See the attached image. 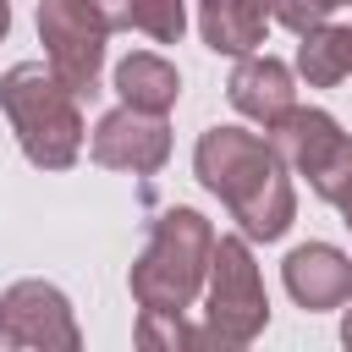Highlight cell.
<instances>
[{"label":"cell","mask_w":352,"mask_h":352,"mask_svg":"<svg viewBox=\"0 0 352 352\" xmlns=\"http://www.w3.org/2000/svg\"><path fill=\"white\" fill-rule=\"evenodd\" d=\"M132 28L154 44H176L187 28V0H132Z\"/></svg>","instance_id":"cell-14"},{"label":"cell","mask_w":352,"mask_h":352,"mask_svg":"<svg viewBox=\"0 0 352 352\" xmlns=\"http://www.w3.org/2000/svg\"><path fill=\"white\" fill-rule=\"evenodd\" d=\"M116 94H121V104H132V110L165 116V110L176 104V94H182V72H176L165 55L138 50V55H126V60L116 66Z\"/></svg>","instance_id":"cell-12"},{"label":"cell","mask_w":352,"mask_h":352,"mask_svg":"<svg viewBox=\"0 0 352 352\" xmlns=\"http://www.w3.org/2000/svg\"><path fill=\"white\" fill-rule=\"evenodd\" d=\"M0 324H6L11 346H33V352H77L82 346V330H77V314H72L66 292L50 286V280H16V286H6Z\"/></svg>","instance_id":"cell-7"},{"label":"cell","mask_w":352,"mask_h":352,"mask_svg":"<svg viewBox=\"0 0 352 352\" xmlns=\"http://www.w3.org/2000/svg\"><path fill=\"white\" fill-rule=\"evenodd\" d=\"M275 154L286 160V170L308 176V187L324 198V204H346L352 198V138L341 132V121L330 110H308V104H292L270 132Z\"/></svg>","instance_id":"cell-6"},{"label":"cell","mask_w":352,"mask_h":352,"mask_svg":"<svg viewBox=\"0 0 352 352\" xmlns=\"http://www.w3.org/2000/svg\"><path fill=\"white\" fill-rule=\"evenodd\" d=\"M341 341L352 346V308H346V319H341Z\"/></svg>","instance_id":"cell-17"},{"label":"cell","mask_w":352,"mask_h":352,"mask_svg":"<svg viewBox=\"0 0 352 352\" xmlns=\"http://www.w3.org/2000/svg\"><path fill=\"white\" fill-rule=\"evenodd\" d=\"M226 99H231L248 121H258V126L270 132V126L297 104L292 66H286V60H275V55H236L231 82H226Z\"/></svg>","instance_id":"cell-10"},{"label":"cell","mask_w":352,"mask_h":352,"mask_svg":"<svg viewBox=\"0 0 352 352\" xmlns=\"http://www.w3.org/2000/svg\"><path fill=\"white\" fill-rule=\"evenodd\" d=\"M198 182L231 209L248 242H275L297 220V192L286 176V160L275 154L270 138L242 132V126H209L192 148Z\"/></svg>","instance_id":"cell-1"},{"label":"cell","mask_w":352,"mask_h":352,"mask_svg":"<svg viewBox=\"0 0 352 352\" xmlns=\"http://www.w3.org/2000/svg\"><path fill=\"white\" fill-rule=\"evenodd\" d=\"M0 346H6V324H0Z\"/></svg>","instance_id":"cell-19"},{"label":"cell","mask_w":352,"mask_h":352,"mask_svg":"<svg viewBox=\"0 0 352 352\" xmlns=\"http://www.w3.org/2000/svg\"><path fill=\"white\" fill-rule=\"evenodd\" d=\"M6 28H11V0H0V38H6Z\"/></svg>","instance_id":"cell-16"},{"label":"cell","mask_w":352,"mask_h":352,"mask_svg":"<svg viewBox=\"0 0 352 352\" xmlns=\"http://www.w3.org/2000/svg\"><path fill=\"white\" fill-rule=\"evenodd\" d=\"M138 346H204V330L187 324V314H148L138 319Z\"/></svg>","instance_id":"cell-15"},{"label":"cell","mask_w":352,"mask_h":352,"mask_svg":"<svg viewBox=\"0 0 352 352\" xmlns=\"http://www.w3.org/2000/svg\"><path fill=\"white\" fill-rule=\"evenodd\" d=\"M286 292L297 308L308 314H324V308H341L352 302V258L330 242H302L286 253Z\"/></svg>","instance_id":"cell-9"},{"label":"cell","mask_w":352,"mask_h":352,"mask_svg":"<svg viewBox=\"0 0 352 352\" xmlns=\"http://www.w3.org/2000/svg\"><path fill=\"white\" fill-rule=\"evenodd\" d=\"M341 214H346V231H352V198H346V204H341Z\"/></svg>","instance_id":"cell-18"},{"label":"cell","mask_w":352,"mask_h":352,"mask_svg":"<svg viewBox=\"0 0 352 352\" xmlns=\"http://www.w3.org/2000/svg\"><path fill=\"white\" fill-rule=\"evenodd\" d=\"M297 72L308 88H336L352 77V22H319L297 44Z\"/></svg>","instance_id":"cell-13"},{"label":"cell","mask_w":352,"mask_h":352,"mask_svg":"<svg viewBox=\"0 0 352 352\" xmlns=\"http://www.w3.org/2000/svg\"><path fill=\"white\" fill-rule=\"evenodd\" d=\"M209 258H214V226L198 209L170 204V209H160L148 248L138 253L126 286H132L138 308H148V314H187L209 280Z\"/></svg>","instance_id":"cell-2"},{"label":"cell","mask_w":352,"mask_h":352,"mask_svg":"<svg viewBox=\"0 0 352 352\" xmlns=\"http://www.w3.org/2000/svg\"><path fill=\"white\" fill-rule=\"evenodd\" d=\"M204 286H209L204 346H248L270 324V297H264L248 236H214V258H209Z\"/></svg>","instance_id":"cell-5"},{"label":"cell","mask_w":352,"mask_h":352,"mask_svg":"<svg viewBox=\"0 0 352 352\" xmlns=\"http://www.w3.org/2000/svg\"><path fill=\"white\" fill-rule=\"evenodd\" d=\"M0 110L11 116V132L22 154L38 170H66L82 154V116L77 94L44 66V60H16L0 77Z\"/></svg>","instance_id":"cell-3"},{"label":"cell","mask_w":352,"mask_h":352,"mask_svg":"<svg viewBox=\"0 0 352 352\" xmlns=\"http://www.w3.org/2000/svg\"><path fill=\"white\" fill-rule=\"evenodd\" d=\"M346 6H352V0H346Z\"/></svg>","instance_id":"cell-20"},{"label":"cell","mask_w":352,"mask_h":352,"mask_svg":"<svg viewBox=\"0 0 352 352\" xmlns=\"http://www.w3.org/2000/svg\"><path fill=\"white\" fill-rule=\"evenodd\" d=\"M198 33L214 55H253L270 33L264 0H198Z\"/></svg>","instance_id":"cell-11"},{"label":"cell","mask_w":352,"mask_h":352,"mask_svg":"<svg viewBox=\"0 0 352 352\" xmlns=\"http://www.w3.org/2000/svg\"><path fill=\"white\" fill-rule=\"evenodd\" d=\"M88 154H94L104 170L154 176V170L170 160V126H165V116H154V110H132V104H121V110H110V116L94 126Z\"/></svg>","instance_id":"cell-8"},{"label":"cell","mask_w":352,"mask_h":352,"mask_svg":"<svg viewBox=\"0 0 352 352\" xmlns=\"http://www.w3.org/2000/svg\"><path fill=\"white\" fill-rule=\"evenodd\" d=\"M132 28V0H38V38L50 72L82 99L99 88L104 38Z\"/></svg>","instance_id":"cell-4"}]
</instances>
